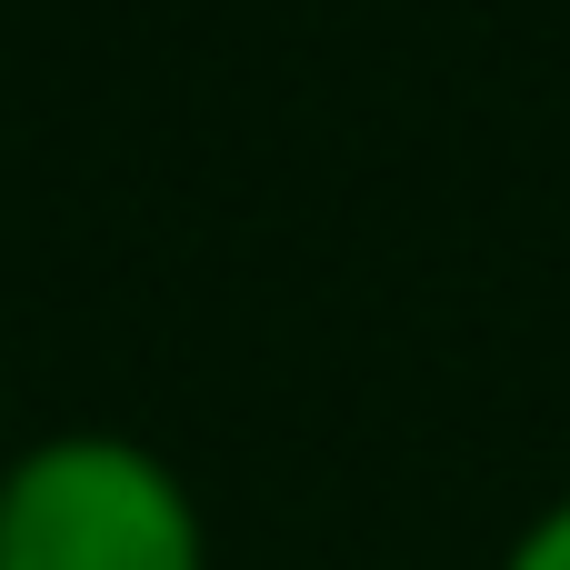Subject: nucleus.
Masks as SVG:
<instances>
[{"label":"nucleus","instance_id":"nucleus-1","mask_svg":"<svg viewBox=\"0 0 570 570\" xmlns=\"http://www.w3.org/2000/svg\"><path fill=\"white\" fill-rule=\"evenodd\" d=\"M0 570H210V521L170 451L40 431L0 461Z\"/></svg>","mask_w":570,"mask_h":570},{"label":"nucleus","instance_id":"nucleus-2","mask_svg":"<svg viewBox=\"0 0 570 570\" xmlns=\"http://www.w3.org/2000/svg\"><path fill=\"white\" fill-rule=\"evenodd\" d=\"M491 570H570V491H561V501H541V511L511 531V551H501Z\"/></svg>","mask_w":570,"mask_h":570},{"label":"nucleus","instance_id":"nucleus-3","mask_svg":"<svg viewBox=\"0 0 570 570\" xmlns=\"http://www.w3.org/2000/svg\"><path fill=\"white\" fill-rule=\"evenodd\" d=\"M0 461H10V451H0Z\"/></svg>","mask_w":570,"mask_h":570}]
</instances>
